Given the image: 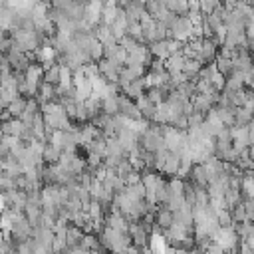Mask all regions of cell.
<instances>
[{
  "label": "cell",
  "mask_w": 254,
  "mask_h": 254,
  "mask_svg": "<svg viewBox=\"0 0 254 254\" xmlns=\"http://www.w3.org/2000/svg\"><path fill=\"white\" fill-rule=\"evenodd\" d=\"M101 109L109 115L119 113V93L117 95H105L101 97Z\"/></svg>",
  "instance_id": "9c48e42d"
},
{
  "label": "cell",
  "mask_w": 254,
  "mask_h": 254,
  "mask_svg": "<svg viewBox=\"0 0 254 254\" xmlns=\"http://www.w3.org/2000/svg\"><path fill=\"white\" fill-rule=\"evenodd\" d=\"M167 157H169V149H161V151H157V165H155V169H157L159 173H163V171H165Z\"/></svg>",
  "instance_id": "ffe728a7"
},
{
  "label": "cell",
  "mask_w": 254,
  "mask_h": 254,
  "mask_svg": "<svg viewBox=\"0 0 254 254\" xmlns=\"http://www.w3.org/2000/svg\"><path fill=\"white\" fill-rule=\"evenodd\" d=\"M181 157H183V153H179V151H169V157H167V165H165V175H169V177H175L177 173H179V169H181Z\"/></svg>",
  "instance_id": "5b68a950"
},
{
  "label": "cell",
  "mask_w": 254,
  "mask_h": 254,
  "mask_svg": "<svg viewBox=\"0 0 254 254\" xmlns=\"http://www.w3.org/2000/svg\"><path fill=\"white\" fill-rule=\"evenodd\" d=\"M230 212H232L234 222H244V220H246V206H244V200H240L236 206H232Z\"/></svg>",
  "instance_id": "e0dca14e"
},
{
  "label": "cell",
  "mask_w": 254,
  "mask_h": 254,
  "mask_svg": "<svg viewBox=\"0 0 254 254\" xmlns=\"http://www.w3.org/2000/svg\"><path fill=\"white\" fill-rule=\"evenodd\" d=\"M185 62H187V56L183 52H177V54H171L167 60H165V67L173 73V71H183L185 67Z\"/></svg>",
  "instance_id": "8992f818"
},
{
  "label": "cell",
  "mask_w": 254,
  "mask_h": 254,
  "mask_svg": "<svg viewBox=\"0 0 254 254\" xmlns=\"http://www.w3.org/2000/svg\"><path fill=\"white\" fill-rule=\"evenodd\" d=\"M242 198H244V196H242V189H232V187H228V189L224 190V200H226V206H228V208L236 206Z\"/></svg>",
  "instance_id": "7c38bea8"
},
{
  "label": "cell",
  "mask_w": 254,
  "mask_h": 254,
  "mask_svg": "<svg viewBox=\"0 0 254 254\" xmlns=\"http://www.w3.org/2000/svg\"><path fill=\"white\" fill-rule=\"evenodd\" d=\"M26 103H28V97L18 95V97H14V99L10 101L8 109L12 111V115H14V117H22V113H24V109H26Z\"/></svg>",
  "instance_id": "4fadbf2b"
},
{
  "label": "cell",
  "mask_w": 254,
  "mask_h": 254,
  "mask_svg": "<svg viewBox=\"0 0 254 254\" xmlns=\"http://www.w3.org/2000/svg\"><path fill=\"white\" fill-rule=\"evenodd\" d=\"M24 121L20 119V117H12L10 121H2V133H6V135H16V137H20L22 135V131H24Z\"/></svg>",
  "instance_id": "52a82bcc"
},
{
  "label": "cell",
  "mask_w": 254,
  "mask_h": 254,
  "mask_svg": "<svg viewBox=\"0 0 254 254\" xmlns=\"http://www.w3.org/2000/svg\"><path fill=\"white\" fill-rule=\"evenodd\" d=\"M254 117V109L242 105V107H236V125H248Z\"/></svg>",
  "instance_id": "5bb4252c"
},
{
  "label": "cell",
  "mask_w": 254,
  "mask_h": 254,
  "mask_svg": "<svg viewBox=\"0 0 254 254\" xmlns=\"http://www.w3.org/2000/svg\"><path fill=\"white\" fill-rule=\"evenodd\" d=\"M145 8H147V12L157 20L159 14H161L163 8H165V2H163V0H145Z\"/></svg>",
  "instance_id": "2e32d148"
},
{
  "label": "cell",
  "mask_w": 254,
  "mask_h": 254,
  "mask_svg": "<svg viewBox=\"0 0 254 254\" xmlns=\"http://www.w3.org/2000/svg\"><path fill=\"white\" fill-rule=\"evenodd\" d=\"M36 97H38L40 105H46V103H50V101L58 99V89H56V85H54V83H50V81H42V85H40V89H38Z\"/></svg>",
  "instance_id": "3957f363"
},
{
  "label": "cell",
  "mask_w": 254,
  "mask_h": 254,
  "mask_svg": "<svg viewBox=\"0 0 254 254\" xmlns=\"http://www.w3.org/2000/svg\"><path fill=\"white\" fill-rule=\"evenodd\" d=\"M129 232H131V238H133V244L139 248V250H145L147 248V242L151 240V232L143 226L141 220H133L129 224Z\"/></svg>",
  "instance_id": "6da1fadb"
},
{
  "label": "cell",
  "mask_w": 254,
  "mask_h": 254,
  "mask_svg": "<svg viewBox=\"0 0 254 254\" xmlns=\"http://www.w3.org/2000/svg\"><path fill=\"white\" fill-rule=\"evenodd\" d=\"M147 91V81H145V75L143 77H135L125 89H123V93H127L131 99H137V97H141L143 93Z\"/></svg>",
  "instance_id": "277c9868"
},
{
  "label": "cell",
  "mask_w": 254,
  "mask_h": 254,
  "mask_svg": "<svg viewBox=\"0 0 254 254\" xmlns=\"http://www.w3.org/2000/svg\"><path fill=\"white\" fill-rule=\"evenodd\" d=\"M42 157H44V161L46 163H60V157H62V149H58L54 143H46V147H44V153H42Z\"/></svg>",
  "instance_id": "8fae6325"
},
{
  "label": "cell",
  "mask_w": 254,
  "mask_h": 254,
  "mask_svg": "<svg viewBox=\"0 0 254 254\" xmlns=\"http://www.w3.org/2000/svg\"><path fill=\"white\" fill-rule=\"evenodd\" d=\"M216 67H218V71H222L224 75H230V73L234 71V62H232V58L218 56V58H216Z\"/></svg>",
  "instance_id": "9a60e30c"
},
{
  "label": "cell",
  "mask_w": 254,
  "mask_h": 254,
  "mask_svg": "<svg viewBox=\"0 0 254 254\" xmlns=\"http://www.w3.org/2000/svg\"><path fill=\"white\" fill-rule=\"evenodd\" d=\"M62 79V64H52L50 67H46V73H44V81H50L54 85H58Z\"/></svg>",
  "instance_id": "30bf717a"
},
{
  "label": "cell",
  "mask_w": 254,
  "mask_h": 254,
  "mask_svg": "<svg viewBox=\"0 0 254 254\" xmlns=\"http://www.w3.org/2000/svg\"><path fill=\"white\" fill-rule=\"evenodd\" d=\"M218 50H220V46H218V42H216L214 38H202V46H200V52H198L196 58H198L202 64L216 62Z\"/></svg>",
  "instance_id": "7a4b0ae2"
},
{
  "label": "cell",
  "mask_w": 254,
  "mask_h": 254,
  "mask_svg": "<svg viewBox=\"0 0 254 254\" xmlns=\"http://www.w3.org/2000/svg\"><path fill=\"white\" fill-rule=\"evenodd\" d=\"M119 44H121V46H123V48H125L127 52H133V50H135V48H137V46H139L141 42H139V40H135L133 36L125 34V36H123V38L119 40Z\"/></svg>",
  "instance_id": "d6986e66"
},
{
  "label": "cell",
  "mask_w": 254,
  "mask_h": 254,
  "mask_svg": "<svg viewBox=\"0 0 254 254\" xmlns=\"http://www.w3.org/2000/svg\"><path fill=\"white\" fill-rule=\"evenodd\" d=\"M216 218H218V224H220V226H232V224H234V218H232L230 208H222V210L216 214Z\"/></svg>",
  "instance_id": "ac0fdd59"
},
{
  "label": "cell",
  "mask_w": 254,
  "mask_h": 254,
  "mask_svg": "<svg viewBox=\"0 0 254 254\" xmlns=\"http://www.w3.org/2000/svg\"><path fill=\"white\" fill-rule=\"evenodd\" d=\"M149 48H151V52H153L155 58L167 60V58L171 56V52H169V40H157V42H151Z\"/></svg>",
  "instance_id": "ba28073f"
},
{
  "label": "cell",
  "mask_w": 254,
  "mask_h": 254,
  "mask_svg": "<svg viewBox=\"0 0 254 254\" xmlns=\"http://www.w3.org/2000/svg\"><path fill=\"white\" fill-rule=\"evenodd\" d=\"M250 52H252V60H254V48H252V50H250Z\"/></svg>",
  "instance_id": "7402d4cb"
},
{
  "label": "cell",
  "mask_w": 254,
  "mask_h": 254,
  "mask_svg": "<svg viewBox=\"0 0 254 254\" xmlns=\"http://www.w3.org/2000/svg\"><path fill=\"white\" fill-rule=\"evenodd\" d=\"M218 4H220V0H200V10L204 14H210Z\"/></svg>",
  "instance_id": "44dd1931"
}]
</instances>
